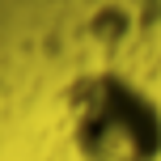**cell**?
I'll use <instances>...</instances> for the list:
<instances>
[{
    "mask_svg": "<svg viewBox=\"0 0 161 161\" xmlns=\"http://www.w3.org/2000/svg\"><path fill=\"white\" fill-rule=\"evenodd\" d=\"M64 119L80 161H161V106L127 72H80L64 93Z\"/></svg>",
    "mask_w": 161,
    "mask_h": 161,
    "instance_id": "6da1fadb",
    "label": "cell"
}]
</instances>
